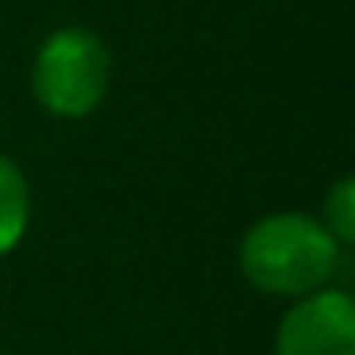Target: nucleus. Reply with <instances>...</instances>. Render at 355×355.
I'll use <instances>...</instances> for the list:
<instances>
[{"label": "nucleus", "instance_id": "1", "mask_svg": "<svg viewBox=\"0 0 355 355\" xmlns=\"http://www.w3.org/2000/svg\"><path fill=\"white\" fill-rule=\"evenodd\" d=\"M340 252L344 248L321 225V218L302 210H279L245 230L237 263L256 291L275 298H302L329 286L340 268Z\"/></svg>", "mask_w": 355, "mask_h": 355}, {"label": "nucleus", "instance_id": "2", "mask_svg": "<svg viewBox=\"0 0 355 355\" xmlns=\"http://www.w3.org/2000/svg\"><path fill=\"white\" fill-rule=\"evenodd\" d=\"M115 58L92 27H58L31 62V96L54 119H88L111 92Z\"/></svg>", "mask_w": 355, "mask_h": 355}, {"label": "nucleus", "instance_id": "3", "mask_svg": "<svg viewBox=\"0 0 355 355\" xmlns=\"http://www.w3.org/2000/svg\"><path fill=\"white\" fill-rule=\"evenodd\" d=\"M275 355H355V302L340 286H321L279 317Z\"/></svg>", "mask_w": 355, "mask_h": 355}, {"label": "nucleus", "instance_id": "4", "mask_svg": "<svg viewBox=\"0 0 355 355\" xmlns=\"http://www.w3.org/2000/svg\"><path fill=\"white\" fill-rule=\"evenodd\" d=\"M31 225V184L8 153H0V256L24 241Z\"/></svg>", "mask_w": 355, "mask_h": 355}, {"label": "nucleus", "instance_id": "5", "mask_svg": "<svg viewBox=\"0 0 355 355\" xmlns=\"http://www.w3.org/2000/svg\"><path fill=\"white\" fill-rule=\"evenodd\" d=\"M321 225L336 237L340 248L355 245V180L352 176H340L329 187L324 207H321Z\"/></svg>", "mask_w": 355, "mask_h": 355}]
</instances>
